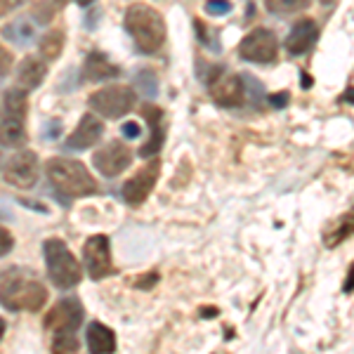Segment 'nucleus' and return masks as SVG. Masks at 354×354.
<instances>
[{
  "label": "nucleus",
  "mask_w": 354,
  "mask_h": 354,
  "mask_svg": "<svg viewBox=\"0 0 354 354\" xmlns=\"http://www.w3.org/2000/svg\"><path fill=\"white\" fill-rule=\"evenodd\" d=\"M342 290H345V293H352L354 290V265L350 267V272H347V279H345V283H342Z\"/></svg>",
  "instance_id": "72a5a7b5"
},
{
  "label": "nucleus",
  "mask_w": 354,
  "mask_h": 354,
  "mask_svg": "<svg viewBox=\"0 0 354 354\" xmlns=\"http://www.w3.org/2000/svg\"><path fill=\"white\" fill-rule=\"evenodd\" d=\"M3 335H5V319L0 317V340H3Z\"/></svg>",
  "instance_id": "e433bc0d"
},
{
  "label": "nucleus",
  "mask_w": 354,
  "mask_h": 354,
  "mask_svg": "<svg viewBox=\"0 0 354 354\" xmlns=\"http://www.w3.org/2000/svg\"><path fill=\"white\" fill-rule=\"evenodd\" d=\"M3 109H5V116L19 118V121H24V118H26V111H28V97H26V90H21V88H10V90H5V95H3Z\"/></svg>",
  "instance_id": "aec40b11"
},
{
  "label": "nucleus",
  "mask_w": 354,
  "mask_h": 354,
  "mask_svg": "<svg viewBox=\"0 0 354 354\" xmlns=\"http://www.w3.org/2000/svg\"><path fill=\"white\" fill-rule=\"evenodd\" d=\"M15 66V57L5 45H0V76H8Z\"/></svg>",
  "instance_id": "c85d7f7f"
},
{
  "label": "nucleus",
  "mask_w": 354,
  "mask_h": 354,
  "mask_svg": "<svg viewBox=\"0 0 354 354\" xmlns=\"http://www.w3.org/2000/svg\"><path fill=\"white\" fill-rule=\"evenodd\" d=\"M33 15H36V21H41V24H50L55 17V5L48 3V0H41V3L33 5Z\"/></svg>",
  "instance_id": "a878e982"
},
{
  "label": "nucleus",
  "mask_w": 354,
  "mask_h": 354,
  "mask_svg": "<svg viewBox=\"0 0 354 354\" xmlns=\"http://www.w3.org/2000/svg\"><path fill=\"white\" fill-rule=\"evenodd\" d=\"M208 90L215 104L220 106H239L243 102V81L236 73H225L220 66H215L208 73Z\"/></svg>",
  "instance_id": "1a4fd4ad"
},
{
  "label": "nucleus",
  "mask_w": 354,
  "mask_h": 354,
  "mask_svg": "<svg viewBox=\"0 0 354 354\" xmlns=\"http://www.w3.org/2000/svg\"><path fill=\"white\" fill-rule=\"evenodd\" d=\"M312 0H265L267 10L274 15H293L300 12V10L310 8Z\"/></svg>",
  "instance_id": "5701e85b"
},
{
  "label": "nucleus",
  "mask_w": 354,
  "mask_h": 354,
  "mask_svg": "<svg viewBox=\"0 0 354 354\" xmlns=\"http://www.w3.org/2000/svg\"><path fill=\"white\" fill-rule=\"evenodd\" d=\"M48 302V290L36 279L10 270L0 279V305L10 312H38Z\"/></svg>",
  "instance_id": "f03ea898"
},
{
  "label": "nucleus",
  "mask_w": 354,
  "mask_h": 354,
  "mask_svg": "<svg viewBox=\"0 0 354 354\" xmlns=\"http://www.w3.org/2000/svg\"><path fill=\"white\" fill-rule=\"evenodd\" d=\"M279 55V41L270 28H253L248 36L239 43V57L245 62L272 64Z\"/></svg>",
  "instance_id": "423d86ee"
},
{
  "label": "nucleus",
  "mask_w": 354,
  "mask_h": 354,
  "mask_svg": "<svg viewBox=\"0 0 354 354\" xmlns=\"http://www.w3.org/2000/svg\"><path fill=\"white\" fill-rule=\"evenodd\" d=\"M319 38V24L314 19H302L298 24H293L288 38H286V50L293 57H300L305 53H310L312 45Z\"/></svg>",
  "instance_id": "4468645a"
},
{
  "label": "nucleus",
  "mask_w": 354,
  "mask_h": 354,
  "mask_svg": "<svg viewBox=\"0 0 354 354\" xmlns=\"http://www.w3.org/2000/svg\"><path fill=\"white\" fill-rule=\"evenodd\" d=\"M19 5H21V0H0V17L10 15L15 8H19Z\"/></svg>",
  "instance_id": "473e14b6"
},
{
  "label": "nucleus",
  "mask_w": 354,
  "mask_h": 354,
  "mask_svg": "<svg viewBox=\"0 0 354 354\" xmlns=\"http://www.w3.org/2000/svg\"><path fill=\"white\" fill-rule=\"evenodd\" d=\"M85 340H88L90 354H111L116 350V335H113V330L106 328L104 324H100V322L90 324L88 333H85Z\"/></svg>",
  "instance_id": "f3484780"
},
{
  "label": "nucleus",
  "mask_w": 354,
  "mask_h": 354,
  "mask_svg": "<svg viewBox=\"0 0 354 354\" xmlns=\"http://www.w3.org/2000/svg\"><path fill=\"white\" fill-rule=\"evenodd\" d=\"M90 106L104 118H121L128 111H133L137 97L135 90L128 85H106L90 95Z\"/></svg>",
  "instance_id": "39448f33"
},
{
  "label": "nucleus",
  "mask_w": 354,
  "mask_h": 354,
  "mask_svg": "<svg viewBox=\"0 0 354 354\" xmlns=\"http://www.w3.org/2000/svg\"><path fill=\"white\" fill-rule=\"evenodd\" d=\"M118 73H121V68L116 64H111L109 57L102 53H90L88 59H85V78H90V81H95V83L118 78Z\"/></svg>",
  "instance_id": "a211bd4d"
},
{
  "label": "nucleus",
  "mask_w": 354,
  "mask_h": 354,
  "mask_svg": "<svg viewBox=\"0 0 354 354\" xmlns=\"http://www.w3.org/2000/svg\"><path fill=\"white\" fill-rule=\"evenodd\" d=\"M26 142V128H24V121L19 118H0V147H21Z\"/></svg>",
  "instance_id": "6ab92c4d"
},
{
  "label": "nucleus",
  "mask_w": 354,
  "mask_h": 354,
  "mask_svg": "<svg viewBox=\"0 0 354 354\" xmlns=\"http://www.w3.org/2000/svg\"><path fill=\"white\" fill-rule=\"evenodd\" d=\"M137 83H140V88L145 90V93H149V95L156 93V76H153L151 71H140V73H137Z\"/></svg>",
  "instance_id": "cd10ccee"
},
{
  "label": "nucleus",
  "mask_w": 354,
  "mask_h": 354,
  "mask_svg": "<svg viewBox=\"0 0 354 354\" xmlns=\"http://www.w3.org/2000/svg\"><path fill=\"white\" fill-rule=\"evenodd\" d=\"M62 50H64V31L62 28H50L38 43V53H41V59L45 62L57 59L62 55Z\"/></svg>",
  "instance_id": "412c9836"
},
{
  "label": "nucleus",
  "mask_w": 354,
  "mask_h": 354,
  "mask_svg": "<svg viewBox=\"0 0 354 354\" xmlns=\"http://www.w3.org/2000/svg\"><path fill=\"white\" fill-rule=\"evenodd\" d=\"M43 255H45V267H48V277L53 281V286L68 290L78 286L83 279L81 262L71 255V250L66 248V243L62 239H48L43 243Z\"/></svg>",
  "instance_id": "20e7f679"
},
{
  "label": "nucleus",
  "mask_w": 354,
  "mask_h": 354,
  "mask_svg": "<svg viewBox=\"0 0 354 354\" xmlns=\"http://www.w3.org/2000/svg\"><path fill=\"white\" fill-rule=\"evenodd\" d=\"M12 248H15V236L5 227H0V258H5Z\"/></svg>",
  "instance_id": "c756f323"
},
{
  "label": "nucleus",
  "mask_w": 354,
  "mask_h": 354,
  "mask_svg": "<svg viewBox=\"0 0 354 354\" xmlns=\"http://www.w3.org/2000/svg\"><path fill=\"white\" fill-rule=\"evenodd\" d=\"M0 158H3V156H0Z\"/></svg>",
  "instance_id": "58836bf2"
},
{
  "label": "nucleus",
  "mask_w": 354,
  "mask_h": 354,
  "mask_svg": "<svg viewBox=\"0 0 354 354\" xmlns=\"http://www.w3.org/2000/svg\"><path fill=\"white\" fill-rule=\"evenodd\" d=\"M288 100H290V95L283 90V93H277V95H272L270 97V102H272V106H279V109H283V106L288 104Z\"/></svg>",
  "instance_id": "2f4dec72"
},
{
  "label": "nucleus",
  "mask_w": 354,
  "mask_h": 354,
  "mask_svg": "<svg viewBox=\"0 0 354 354\" xmlns=\"http://www.w3.org/2000/svg\"><path fill=\"white\" fill-rule=\"evenodd\" d=\"M354 234V208L350 210V213H345V215H340L338 220H335V225H333V230H328L326 232V236H324V241H326V245H338L342 243L345 239H350Z\"/></svg>",
  "instance_id": "4be33fe9"
},
{
  "label": "nucleus",
  "mask_w": 354,
  "mask_h": 354,
  "mask_svg": "<svg viewBox=\"0 0 354 354\" xmlns=\"http://www.w3.org/2000/svg\"><path fill=\"white\" fill-rule=\"evenodd\" d=\"M45 76H48V64H45V59L41 57H24V59L19 62V66H17V88L21 90H36L41 88V83L45 81Z\"/></svg>",
  "instance_id": "dca6fc26"
},
{
  "label": "nucleus",
  "mask_w": 354,
  "mask_h": 354,
  "mask_svg": "<svg viewBox=\"0 0 354 354\" xmlns=\"http://www.w3.org/2000/svg\"><path fill=\"white\" fill-rule=\"evenodd\" d=\"M102 135H104V123H102L97 116H93V113H85L81 118V123H78V128L73 130L71 137H68L66 145H68V149L83 151V149L95 147L97 142L102 140Z\"/></svg>",
  "instance_id": "ddd939ff"
},
{
  "label": "nucleus",
  "mask_w": 354,
  "mask_h": 354,
  "mask_svg": "<svg viewBox=\"0 0 354 354\" xmlns=\"http://www.w3.org/2000/svg\"><path fill=\"white\" fill-rule=\"evenodd\" d=\"M78 340L73 330H57L53 340V354H76Z\"/></svg>",
  "instance_id": "b1692460"
},
{
  "label": "nucleus",
  "mask_w": 354,
  "mask_h": 354,
  "mask_svg": "<svg viewBox=\"0 0 354 354\" xmlns=\"http://www.w3.org/2000/svg\"><path fill=\"white\" fill-rule=\"evenodd\" d=\"M142 116H145V118H147V123H149L151 135H149V142H147V145L140 149V156H142V158H153L158 151H161L163 140H165V130H163V125H161L163 111L158 109L156 104L147 102V104L142 106Z\"/></svg>",
  "instance_id": "2eb2a0df"
},
{
  "label": "nucleus",
  "mask_w": 354,
  "mask_h": 354,
  "mask_svg": "<svg viewBox=\"0 0 354 354\" xmlns=\"http://www.w3.org/2000/svg\"><path fill=\"white\" fill-rule=\"evenodd\" d=\"M83 317H85V312H83L81 302L76 298H64L45 314L43 326L48 330H55V333L57 330H73V333H76V328L83 324Z\"/></svg>",
  "instance_id": "f8f14e48"
},
{
  "label": "nucleus",
  "mask_w": 354,
  "mask_h": 354,
  "mask_svg": "<svg viewBox=\"0 0 354 354\" xmlns=\"http://www.w3.org/2000/svg\"><path fill=\"white\" fill-rule=\"evenodd\" d=\"M125 31L133 36L140 53L153 55L165 43V21L153 8L145 3H133L125 10Z\"/></svg>",
  "instance_id": "f257e3e1"
},
{
  "label": "nucleus",
  "mask_w": 354,
  "mask_h": 354,
  "mask_svg": "<svg viewBox=\"0 0 354 354\" xmlns=\"http://www.w3.org/2000/svg\"><path fill=\"white\" fill-rule=\"evenodd\" d=\"M158 173H161V161L158 158H151L145 168H140L137 173L130 177L123 185V198L125 203L130 205H140L147 196L151 194V189L158 182Z\"/></svg>",
  "instance_id": "9d476101"
},
{
  "label": "nucleus",
  "mask_w": 354,
  "mask_h": 354,
  "mask_svg": "<svg viewBox=\"0 0 354 354\" xmlns=\"http://www.w3.org/2000/svg\"><path fill=\"white\" fill-rule=\"evenodd\" d=\"M342 102H347V104H354V88H350L345 95H342Z\"/></svg>",
  "instance_id": "c9c22d12"
},
{
  "label": "nucleus",
  "mask_w": 354,
  "mask_h": 354,
  "mask_svg": "<svg viewBox=\"0 0 354 354\" xmlns=\"http://www.w3.org/2000/svg\"><path fill=\"white\" fill-rule=\"evenodd\" d=\"M3 33H5L8 38H12L15 43L26 45V43L33 38V26H26L24 21H19V24H10Z\"/></svg>",
  "instance_id": "393cba45"
},
{
  "label": "nucleus",
  "mask_w": 354,
  "mask_h": 354,
  "mask_svg": "<svg viewBox=\"0 0 354 354\" xmlns=\"http://www.w3.org/2000/svg\"><path fill=\"white\" fill-rule=\"evenodd\" d=\"M205 12L213 15V17L230 15L232 12V3H230V0H208V3H205Z\"/></svg>",
  "instance_id": "bb28decb"
},
{
  "label": "nucleus",
  "mask_w": 354,
  "mask_h": 354,
  "mask_svg": "<svg viewBox=\"0 0 354 354\" xmlns=\"http://www.w3.org/2000/svg\"><path fill=\"white\" fill-rule=\"evenodd\" d=\"M3 177L15 189H31L38 182V156L33 151H17L5 161Z\"/></svg>",
  "instance_id": "0eeeda50"
},
{
  "label": "nucleus",
  "mask_w": 354,
  "mask_h": 354,
  "mask_svg": "<svg viewBox=\"0 0 354 354\" xmlns=\"http://www.w3.org/2000/svg\"><path fill=\"white\" fill-rule=\"evenodd\" d=\"M78 3H81V5H88V3H93V0H78Z\"/></svg>",
  "instance_id": "4c0bfd02"
},
{
  "label": "nucleus",
  "mask_w": 354,
  "mask_h": 354,
  "mask_svg": "<svg viewBox=\"0 0 354 354\" xmlns=\"http://www.w3.org/2000/svg\"><path fill=\"white\" fill-rule=\"evenodd\" d=\"M156 279H158V277H156V274H153V277L149 279V281H147V279H140V281H137V288H145V286H147V288H149V286H151V283H156Z\"/></svg>",
  "instance_id": "f704fd0d"
},
{
  "label": "nucleus",
  "mask_w": 354,
  "mask_h": 354,
  "mask_svg": "<svg viewBox=\"0 0 354 354\" xmlns=\"http://www.w3.org/2000/svg\"><path fill=\"white\" fill-rule=\"evenodd\" d=\"M45 173H48L50 185L62 196L83 198L97 192V182L90 175V170L81 161H73V158H50L48 165H45Z\"/></svg>",
  "instance_id": "7ed1b4c3"
},
{
  "label": "nucleus",
  "mask_w": 354,
  "mask_h": 354,
  "mask_svg": "<svg viewBox=\"0 0 354 354\" xmlns=\"http://www.w3.org/2000/svg\"><path fill=\"white\" fill-rule=\"evenodd\" d=\"M83 265L85 272L90 274V279L100 281V279L113 274V262H111V243L104 234L90 236L83 245Z\"/></svg>",
  "instance_id": "6e6552de"
},
{
  "label": "nucleus",
  "mask_w": 354,
  "mask_h": 354,
  "mask_svg": "<svg viewBox=\"0 0 354 354\" xmlns=\"http://www.w3.org/2000/svg\"><path fill=\"white\" fill-rule=\"evenodd\" d=\"M133 163V153L121 140H111L109 145H104L100 151H95L93 165L100 170L104 177H116L123 170H128V165Z\"/></svg>",
  "instance_id": "9b49d317"
},
{
  "label": "nucleus",
  "mask_w": 354,
  "mask_h": 354,
  "mask_svg": "<svg viewBox=\"0 0 354 354\" xmlns=\"http://www.w3.org/2000/svg\"><path fill=\"white\" fill-rule=\"evenodd\" d=\"M140 133H142V128L135 121H128V123L123 125V135L128 137V140H137V137H140Z\"/></svg>",
  "instance_id": "7c9ffc66"
}]
</instances>
